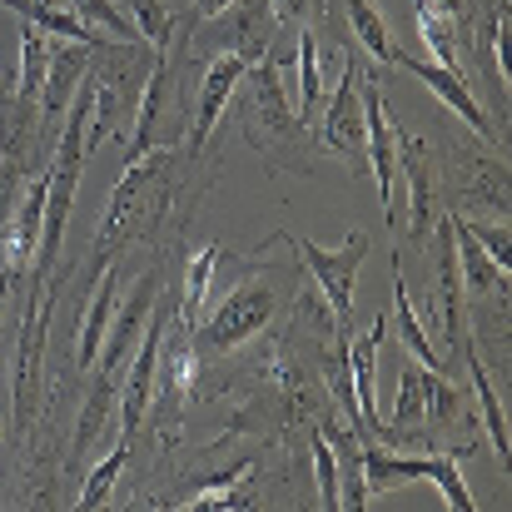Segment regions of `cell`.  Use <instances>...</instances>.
Returning <instances> with one entry per match:
<instances>
[{
  "label": "cell",
  "instance_id": "cell-1",
  "mask_svg": "<svg viewBox=\"0 0 512 512\" xmlns=\"http://www.w3.org/2000/svg\"><path fill=\"white\" fill-rule=\"evenodd\" d=\"M170 165H174V145H155V150H145V155H135V160L125 165V179L115 184V194H110V204H105V219H100V229H95V249H90V269H85V294H90V284L115 264V254L135 239L140 214H145V199H150V189L170 174Z\"/></svg>",
  "mask_w": 512,
  "mask_h": 512
},
{
  "label": "cell",
  "instance_id": "cell-13",
  "mask_svg": "<svg viewBox=\"0 0 512 512\" xmlns=\"http://www.w3.org/2000/svg\"><path fill=\"white\" fill-rule=\"evenodd\" d=\"M45 199H50V170L40 174V179H30V189L15 199V214H10V224H5V234H0V254H5V264H10L15 274L35 259L40 224H45Z\"/></svg>",
  "mask_w": 512,
  "mask_h": 512
},
{
  "label": "cell",
  "instance_id": "cell-31",
  "mask_svg": "<svg viewBox=\"0 0 512 512\" xmlns=\"http://www.w3.org/2000/svg\"><path fill=\"white\" fill-rule=\"evenodd\" d=\"M155 383H165V398H170L174 408H184L189 383H194V348H189L184 339H174L170 363H165V368H155Z\"/></svg>",
  "mask_w": 512,
  "mask_h": 512
},
{
  "label": "cell",
  "instance_id": "cell-23",
  "mask_svg": "<svg viewBox=\"0 0 512 512\" xmlns=\"http://www.w3.org/2000/svg\"><path fill=\"white\" fill-rule=\"evenodd\" d=\"M458 348H463V363H468L473 393H478V403H483V423H488V438L498 443V458H508V418H503V403H498V393H493V378H488V368H483V358H478L473 339H463Z\"/></svg>",
  "mask_w": 512,
  "mask_h": 512
},
{
  "label": "cell",
  "instance_id": "cell-8",
  "mask_svg": "<svg viewBox=\"0 0 512 512\" xmlns=\"http://www.w3.org/2000/svg\"><path fill=\"white\" fill-rule=\"evenodd\" d=\"M95 50H100V45H80V40L50 45L45 85H40V95H35V105H40V135H45V140L60 135V120H65V110H70V100H75V90H80V80H85Z\"/></svg>",
  "mask_w": 512,
  "mask_h": 512
},
{
  "label": "cell",
  "instance_id": "cell-36",
  "mask_svg": "<svg viewBox=\"0 0 512 512\" xmlns=\"http://www.w3.org/2000/svg\"><path fill=\"white\" fill-rule=\"evenodd\" d=\"M274 5V15H289V20H299V10H304V0H269Z\"/></svg>",
  "mask_w": 512,
  "mask_h": 512
},
{
  "label": "cell",
  "instance_id": "cell-35",
  "mask_svg": "<svg viewBox=\"0 0 512 512\" xmlns=\"http://www.w3.org/2000/svg\"><path fill=\"white\" fill-rule=\"evenodd\" d=\"M10 294H15V269L5 264V269H0V319H5V304H10Z\"/></svg>",
  "mask_w": 512,
  "mask_h": 512
},
{
  "label": "cell",
  "instance_id": "cell-4",
  "mask_svg": "<svg viewBox=\"0 0 512 512\" xmlns=\"http://www.w3.org/2000/svg\"><path fill=\"white\" fill-rule=\"evenodd\" d=\"M269 319H274V289L259 284V279H244V284H234L219 299V309L209 319L194 324V339L204 343V348H214V353H229V348H239L244 339H254Z\"/></svg>",
  "mask_w": 512,
  "mask_h": 512
},
{
  "label": "cell",
  "instance_id": "cell-14",
  "mask_svg": "<svg viewBox=\"0 0 512 512\" xmlns=\"http://www.w3.org/2000/svg\"><path fill=\"white\" fill-rule=\"evenodd\" d=\"M348 60V55H343ZM319 145L324 150H339V155H363V105H358V65L348 60L339 75V90L324 110V125H319Z\"/></svg>",
  "mask_w": 512,
  "mask_h": 512
},
{
  "label": "cell",
  "instance_id": "cell-33",
  "mask_svg": "<svg viewBox=\"0 0 512 512\" xmlns=\"http://www.w3.org/2000/svg\"><path fill=\"white\" fill-rule=\"evenodd\" d=\"M463 229H468V234L478 239V249H483V254H488L493 264H503V269H508V254H512L508 224H498V229H493V224H468V219H463Z\"/></svg>",
  "mask_w": 512,
  "mask_h": 512
},
{
  "label": "cell",
  "instance_id": "cell-37",
  "mask_svg": "<svg viewBox=\"0 0 512 512\" xmlns=\"http://www.w3.org/2000/svg\"><path fill=\"white\" fill-rule=\"evenodd\" d=\"M433 5H443L448 15H463V0H433Z\"/></svg>",
  "mask_w": 512,
  "mask_h": 512
},
{
  "label": "cell",
  "instance_id": "cell-32",
  "mask_svg": "<svg viewBox=\"0 0 512 512\" xmlns=\"http://www.w3.org/2000/svg\"><path fill=\"white\" fill-rule=\"evenodd\" d=\"M314 473H319V503L339 508V463H334V448H329L324 428H314Z\"/></svg>",
  "mask_w": 512,
  "mask_h": 512
},
{
  "label": "cell",
  "instance_id": "cell-22",
  "mask_svg": "<svg viewBox=\"0 0 512 512\" xmlns=\"http://www.w3.org/2000/svg\"><path fill=\"white\" fill-rule=\"evenodd\" d=\"M393 314H398V334H403L408 358L423 363V368H438V373H443V353L428 343V334H423L418 319H413V299H408V284H403V264H393Z\"/></svg>",
  "mask_w": 512,
  "mask_h": 512
},
{
  "label": "cell",
  "instance_id": "cell-26",
  "mask_svg": "<svg viewBox=\"0 0 512 512\" xmlns=\"http://www.w3.org/2000/svg\"><path fill=\"white\" fill-rule=\"evenodd\" d=\"M130 443H135V438H130V433H120V443H115V448L105 453V463H100V468H95V473L85 478V488H80L75 508L90 512V508H105V503H110V493H115V483H120V473H125Z\"/></svg>",
  "mask_w": 512,
  "mask_h": 512
},
{
  "label": "cell",
  "instance_id": "cell-10",
  "mask_svg": "<svg viewBox=\"0 0 512 512\" xmlns=\"http://www.w3.org/2000/svg\"><path fill=\"white\" fill-rule=\"evenodd\" d=\"M155 304H160V274H145V279L135 284V294L125 299V309H120V314H110L105 348H100V353H95V363H90L100 378H115V373L130 363V353H135V343H140V334H145V324H150Z\"/></svg>",
  "mask_w": 512,
  "mask_h": 512
},
{
  "label": "cell",
  "instance_id": "cell-18",
  "mask_svg": "<svg viewBox=\"0 0 512 512\" xmlns=\"http://www.w3.org/2000/svg\"><path fill=\"white\" fill-rule=\"evenodd\" d=\"M224 259H229V254H224L219 244H204V249L189 259V269H184V304H179L184 334H194V324L204 319V304H209V289H214V274H219Z\"/></svg>",
  "mask_w": 512,
  "mask_h": 512
},
{
  "label": "cell",
  "instance_id": "cell-7",
  "mask_svg": "<svg viewBox=\"0 0 512 512\" xmlns=\"http://www.w3.org/2000/svg\"><path fill=\"white\" fill-rule=\"evenodd\" d=\"M358 105H363V160L373 165L383 214H388V224L398 229V204H393L398 150H393V120H388V110H383V90H378V80H373V75H363V80H358Z\"/></svg>",
  "mask_w": 512,
  "mask_h": 512
},
{
  "label": "cell",
  "instance_id": "cell-17",
  "mask_svg": "<svg viewBox=\"0 0 512 512\" xmlns=\"http://www.w3.org/2000/svg\"><path fill=\"white\" fill-rule=\"evenodd\" d=\"M324 438H329L334 463H339V508L358 512L373 498V493H368V478H363V438H358L353 428H339V423H329Z\"/></svg>",
  "mask_w": 512,
  "mask_h": 512
},
{
  "label": "cell",
  "instance_id": "cell-15",
  "mask_svg": "<svg viewBox=\"0 0 512 512\" xmlns=\"http://www.w3.org/2000/svg\"><path fill=\"white\" fill-rule=\"evenodd\" d=\"M224 50L244 55V60H264L269 40H274V5L269 0H234L224 10Z\"/></svg>",
  "mask_w": 512,
  "mask_h": 512
},
{
  "label": "cell",
  "instance_id": "cell-9",
  "mask_svg": "<svg viewBox=\"0 0 512 512\" xmlns=\"http://www.w3.org/2000/svg\"><path fill=\"white\" fill-rule=\"evenodd\" d=\"M165 329H170V314L155 304L145 334H140V353H130V373L120 378V418H125V433L135 438L145 413H150V398H155V368H160V348H165Z\"/></svg>",
  "mask_w": 512,
  "mask_h": 512
},
{
  "label": "cell",
  "instance_id": "cell-11",
  "mask_svg": "<svg viewBox=\"0 0 512 512\" xmlns=\"http://www.w3.org/2000/svg\"><path fill=\"white\" fill-rule=\"evenodd\" d=\"M244 70H249V60H244V55H234V50L214 55V65L204 70V85H199V105H194V125H189V155H199V150H204V140H209V130L219 125L224 105L234 100V90H239Z\"/></svg>",
  "mask_w": 512,
  "mask_h": 512
},
{
  "label": "cell",
  "instance_id": "cell-30",
  "mask_svg": "<svg viewBox=\"0 0 512 512\" xmlns=\"http://www.w3.org/2000/svg\"><path fill=\"white\" fill-rule=\"evenodd\" d=\"M120 10L140 25V35L155 45V50H165L174 35V15H170V0H120Z\"/></svg>",
  "mask_w": 512,
  "mask_h": 512
},
{
  "label": "cell",
  "instance_id": "cell-2",
  "mask_svg": "<svg viewBox=\"0 0 512 512\" xmlns=\"http://www.w3.org/2000/svg\"><path fill=\"white\" fill-rule=\"evenodd\" d=\"M363 478H368V493H393L398 483H413V478H428L443 503L453 512H473V493L458 473V453H423V458H408V453H388L378 443H363Z\"/></svg>",
  "mask_w": 512,
  "mask_h": 512
},
{
  "label": "cell",
  "instance_id": "cell-28",
  "mask_svg": "<svg viewBox=\"0 0 512 512\" xmlns=\"http://www.w3.org/2000/svg\"><path fill=\"white\" fill-rule=\"evenodd\" d=\"M70 10H75L90 30H100V35H115V40H125V45L145 40V35H140V25L120 10V0H70Z\"/></svg>",
  "mask_w": 512,
  "mask_h": 512
},
{
  "label": "cell",
  "instance_id": "cell-21",
  "mask_svg": "<svg viewBox=\"0 0 512 512\" xmlns=\"http://www.w3.org/2000/svg\"><path fill=\"white\" fill-rule=\"evenodd\" d=\"M294 55H299V125H309L314 120V110L324 105V55H319V35L314 30H299V45H294Z\"/></svg>",
  "mask_w": 512,
  "mask_h": 512
},
{
  "label": "cell",
  "instance_id": "cell-6",
  "mask_svg": "<svg viewBox=\"0 0 512 512\" xmlns=\"http://www.w3.org/2000/svg\"><path fill=\"white\" fill-rule=\"evenodd\" d=\"M388 339V319L378 314L358 339L348 343V383H353V428L363 443H393L398 433L378 418V348Z\"/></svg>",
  "mask_w": 512,
  "mask_h": 512
},
{
  "label": "cell",
  "instance_id": "cell-19",
  "mask_svg": "<svg viewBox=\"0 0 512 512\" xmlns=\"http://www.w3.org/2000/svg\"><path fill=\"white\" fill-rule=\"evenodd\" d=\"M85 299H90V304H85V319H80V343H75L80 368L95 363L100 339H105V329H110V314H115V269H105V274H100V289H90Z\"/></svg>",
  "mask_w": 512,
  "mask_h": 512
},
{
  "label": "cell",
  "instance_id": "cell-29",
  "mask_svg": "<svg viewBox=\"0 0 512 512\" xmlns=\"http://www.w3.org/2000/svg\"><path fill=\"white\" fill-rule=\"evenodd\" d=\"M348 25H353L358 45H363L378 65H393V40H388V25H383V15L373 10V0H348Z\"/></svg>",
  "mask_w": 512,
  "mask_h": 512
},
{
  "label": "cell",
  "instance_id": "cell-34",
  "mask_svg": "<svg viewBox=\"0 0 512 512\" xmlns=\"http://www.w3.org/2000/svg\"><path fill=\"white\" fill-rule=\"evenodd\" d=\"M229 5H234V0H194V15H199V20H219Z\"/></svg>",
  "mask_w": 512,
  "mask_h": 512
},
{
  "label": "cell",
  "instance_id": "cell-3",
  "mask_svg": "<svg viewBox=\"0 0 512 512\" xmlns=\"http://www.w3.org/2000/svg\"><path fill=\"white\" fill-rule=\"evenodd\" d=\"M299 259H304V269L314 274V284H319V294H324V304H329V319L348 329V314H353V279H358V264H363V254H368V234H348L339 249H319L314 239H304V234H279Z\"/></svg>",
  "mask_w": 512,
  "mask_h": 512
},
{
  "label": "cell",
  "instance_id": "cell-24",
  "mask_svg": "<svg viewBox=\"0 0 512 512\" xmlns=\"http://www.w3.org/2000/svg\"><path fill=\"white\" fill-rule=\"evenodd\" d=\"M115 398H120V378H100V373H95V383H90V398H85V408H80V428H75V458H85V453H90L95 433L110 423V408H115Z\"/></svg>",
  "mask_w": 512,
  "mask_h": 512
},
{
  "label": "cell",
  "instance_id": "cell-25",
  "mask_svg": "<svg viewBox=\"0 0 512 512\" xmlns=\"http://www.w3.org/2000/svg\"><path fill=\"white\" fill-rule=\"evenodd\" d=\"M428 373H438V368L408 363V368L398 373V403H393V428H398V433L428 423Z\"/></svg>",
  "mask_w": 512,
  "mask_h": 512
},
{
  "label": "cell",
  "instance_id": "cell-27",
  "mask_svg": "<svg viewBox=\"0 0 512 512\" xmlns=\"http://www.w3.org/2000/svg\"><path fill=\"white\" fill-rule=\"evenodd\" d=\"M453 25H458V15H448L443 5H433V0H423V5H418V35H423V45L433 50V60H438V65H448V70H458Z\"/></svg>",
  "mask_w": 512,
  "mask_h": 512
},
{
  "label": "cell",
  "instance_id": "cell-16",
  "mask_svg": "<svg viewBox=\"0 0 512 512\" xmlns=\"http://www.w3.org/2000/svg\"><path fill=\"white\" fill-rule=\"evenodd\" d=\"M35 140H45L40 135V105L30 95H0V155L15 160L20 170H30Z\"/></svg>",
  "mask_w": 512,
  "mask_h": 512
},
{
  "label": "cell",
  "instance_id": "cell-5",
  "mask_svg": "<svg viewBox=\"0 0 512 512\" xmlns=\"http://www.w3.org/2000/svg\"><path fill=\"white\" fill-rule=\"evenodd\" d=\"M289 60H279V55H264L259 65H249L244 70V80H249V100H244V120H249V135H254V150H274L284 135H299L304 125H299V115L289 110V100H284V85H279V70H284Z\"/></svg>",
  "mask_w": 512,
  "mask_h": 512
},
{
  "label": "cell",
  "instance_id": "cell-20",
  "mask_svg": "<svg viewBox=\"0 0 512 512\" xmlns=\"http://www.w3.org/2000/svg\"><path fill=\"white\" fill-rule=\"evenodd\" d=\"M453 249H458V269L468 274V284H473V294H508V269L503 264H493L483 249H478V239L463 229V219H453Z\"/></svg>",
  "mask_w": 512,
  "mask_h": 512
},
{
  "label": "cell",
  "instance_id": "cell-12",
  "mask_svg": "<svg viewBox=\"0 0 512 512\" xmlns=\"http://www.w3.org/2000/svg\"><path fill=\"white\" fill-rule=\"evenodd\" d=\"M393 65H398V70H408V75H418V80H423V85L448 105V110H458V120H463V125H473L483 140H493V120L483 115V105L473 100V90H468V80H463L458 70H448V65H438V60L398 55V50H393Z\"/></svg>",
  "mask_w": 512,
  "mask_h": 512
},
{
  "label": "cell",
  "instance_id": "cell-38",
  "mask_svg": "<svg viewBox=\"0 0 512 512\" xmlns=\"http://www.w3.org/2000/svg\"><path fill=\"white\" fill-rule=\"evenodd\" d=\"M0 433H5V418H0Z\"/></svg>",
  "mask_w": 512,
  "mask_h": 512
}]
</instances>
